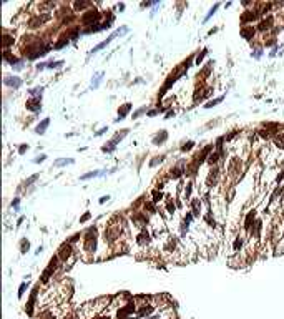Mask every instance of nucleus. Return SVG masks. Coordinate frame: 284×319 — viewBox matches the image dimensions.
Returning a JSON list of instances; mask_svg holds the SVG:
<instances>
[{
  "label": "nucleus",
  "instance_id": "b1692460",
  "mask_svg": "<svg viewBox=\"0 0 284 319\" xmlns=\"http://www.w3.org/2000/svg\"><path fill=\"white\" fill-rule=\"evenodd\" d=\"M100 319H108V317H100Z\"/></svg>",
  "mask_w": 284,
  "mask_h": 319
},
{
  "label": "nucleus",
  "instance_id": "412c9836",
  "mask_svg": "<svg viewBox=\"0 0 284 319\" xmlns=\"http://www.w3.org/2000/svg\"><path fill=\"white\" fill-rule=\"evenodd\" d=\"M168 210H170V211H175V206H173L171 203H168Z\"/></svg>",
  "mask_w": 284,
  "mask_h": 319
},
{
  "label": "nucleus",
  "instance_id": "39448f33",
  "mask_svg": "<svg viewBox=\"0 0 284 319\" xmlns=\"http://www.w3.org/2000/svg\"><path fill=\"white\" fill-rule=\"evenodd\" d=\"M5 83H7V85H13V86H20L22 80L18 78V76H7V78H5Z\"/></svg>",
  "mask_w": 284,
  "mask_h": 319
},
{
  "label": "nucleus",
  "instance_id": "6ab92c4d",
  "mask_svg": "<svg viewBox=\"0 0 284 319\" xmlns=\"http://www.w3.org/2000/svg\"><path fill=\"white\" fill-rule=\"evenodd\" d=\"M191 146H193V143L190 141V143H188V145H185V146H183V150H190Z\"/></svg>",
  "mask_w": 284,
  "mask_h": 319
},
{
  "label": "nucleus",
  "instance_id": "1a4fd4ad",
  "mask_svg": "<svg viewBox=\"0 0 284 319\" xmlns=\"http://www.w3.org/2000/svg\"><path fill=\"white\" fill-rule=\"evenodd\" d=\"M100 175V171H90V173H86V175H83L80 178V180H88V178H91V176H98Z\"/></svg>",
  "mask_w": 284,
  "mask_h": 319
},
{
  "label": "nucleus",
  "instance_id": "f3484780",
  "mask_svg": "<svg viewBox=\"0 0 284 319\" xmlns=\"http://www.w3.org/2000/svg\"><path fill=\"white\" fill-rule=\"evenodd\" d=\"M241 246H243V241H241V239H238V241H236V243H234V249L241 248Z\"/></svg>",
  "mask_w": 284,
  "mask_h": 319
},
{
  "label": "nucleus",
  "instance_id": "6e6552de",
  "mask_svg": "<svg viewBox=\"0 0 284 319\" xmlns=\"http://www.w3.org/2000/svg\"><path fill=\"white\" fill-rule=\"evenodd\" d=\"M269 23H271V18H268V20H264L259 23V30H268L269 28Z\"/></svg>",
  "mask_w": 284,
  "mask_h": 319
},
{
  "label": "nucleus",
  "instance_id": "ddd939ff",
  "mask_svg": "<svg viewBox=\"0 0 284 319\" xmlns=\"http://www.w3.org/2000/svg\"><path fill=\"white\" fill-rule=\"evenodd\" d=\"M70 163H73V160H63V161H57L55 163V166H63V165H70Z\"/></svg>",
  "mask_w": 284,
  "mask_h": 319
},
{
  "label": "nucleus",
  "instance_id": "423d86ee",
  "mask_svg": "<svg viewBox=\"0 0 284 319\" xmlns=\"http://www.w3.org/2000/svg\"><path fill=\"white\" fill-rule=\"evenodd\" d=\"M27 108H28V110H33V112H35V110H38V108H40V100H38V98L30 100V101L27 103Z\"/></svg>",
  "mask_w": 284,
  "mask_h": 319
},
{
  "label": "nucleus",
  "instance_id": "5701e85b",
  "mask_svg": "<svg viewBox=\"0 0 284 319\" xmlns=\"http://www.w3.org/2000/svg\"><path fill=\"white\" fill-rule=\"evenodd\" d=\"M65 319H73V317H71V316H68V317H65Z\"/></svg>",
  "mask_w": 284,
  "mask_h": 319
},
{
  "label": "nucleus",
  "instance_id": "2eb2a0df",
  "mask_svg": "<svg viewBox=\"0 0 284 319\" xmlns=\"http://www.w3.org/2000/svg\"><path fill=\"white\" fill-rule=\"evenodd\" d=\"M25 288H27V283H22V284H20V289H18V298H22V296H23V291H25Z\"/></svg>",
  "mask_w": 284,
  "mask_h": 319
},
{
  "label": "nucleus",
  "instance_id": "9d476101",
  "mask_svg": "<svg viewBox=\"0 0 284 319\" xmlns=\"http://www.w3.org/2000/svg\"><path fill=\"white\" fill-rule=\"evenodd\" d=\"M219 101H223V96H221V98H216V100H211V101H208V103H206V108H211V106L218 105Z\"/></svg>",
  "mask_w": 284,
  "mask_h": 319
},
{
  "label": "nucleus",
  "instance_id": "dca6fc26",
  "mask_svg": "<svg viewBox=\"0 0 284 319\" xmlns=\"http://www.w3.org/2000/svg\"><path fill=\"white\" fill-rule=\"evenodd\" d=\"M43 160H45V155H42V156H37L35 160H33V161H35V163H42Z\"/></svg>",
  "mask_w": 284,
  "mask_h": 319
},
{
  "label": "nucleus",
  "instance_id": "4be33fe9",
  "mask_svg": "<svg viewBox=\"0 0 284 319\" xmlns=\"http://www.w3.org/2000/svg\"><path fill=\"white\" fill-rule=\"evenodd\" d=\"M25 150H27V145H22V148H20V153H25Z\"/></svg>",
  "mask_w": 284,
  "mask_h": 319
},
{
  "label": "nucleus",
  "instance_id": "f03ea898",
  "mask_svg": "<svg viewBox=\"0 0 284 319\" xmlns=\"http://www.w3.org/2000/svg\"><path fill=\"white\" fill-rule=\"evenodd\" d=\"M133 311H135V304H126L125 307H121V309L118 311V317H120V319H125L130 312H133Z\"/></svg>",
  "mask_w": 284,
  "mask_h": 319
},
{
  "label": "nucleus",
  "instance_id": "a211bd4d",
  "mask_svg": "<svg viewBox=\"0 0 284 319\" xmlns=\"http://www.w3.org/2000/svg\"><path fill=\"white\" fill-rule=\"evenodd\" d=\"M37 178H38V175H35V176H32L30 180H27V183H25V185H30V183H33V181L37 180Z\"/></svg>",
  "mask_w": 284,
  "mask_h": 319
},
{
  "label": "nucleus",
  "instance_id": "7ed1b4c3",
  "mask_svg": "<svg viewBox=\"0 0 284 319\" xmlns=\"http://www.w3.org/2000/svg\"><path fill=\"white\" fill-rule=\"evenodd\" d=\"M70 254H71V248H70V244H63V246H62V249H60L58 258H60V259H66Z\"/></svg>",
  "mask_w": 284,
  "mask_h": 319
},
{
  "label": "nucleus",
  "instance_id": "4468645a",
  "mask_svg": "<svg viewBox=\"0 0 284 319\" xmlns=\"http://www.w3.org/2000/svg\"><path fill=\"white\" fill-rule=\"evenodd\" d=\"M218 7H219V3H216V5H214V7H213V8H211V10H209V13H208V15H206V18H204V20H208V18H209L211 15H213V13H214L216 10H218Z\"/></svg>",
  "mask_w": 284,
  "mask_h": 319
},
{
  "label": "nucleus",
  "instance_id": "f257e3e1",
  "mask_svg": "<svg viewBox=\"0 0 284 319\" xmlns=\"http://www.w3.org/2000/svg\"><path fill=\"white\" fill-rule=\"evenodd\" d=\"M98 18H100V13H98L97 10H93V12H86L85 15H83V22H85V23L98 22Z\"/></svg>",
  "mask_w": 284,
  "mask_h": 319
},
{
  "label": "nucleus",
  "instance_id": "0eeeda50",
  "mask_svg": "<svg viewBox=\"0 0 284 319\" xmlns=\"http://www.w3.org/2000/svg\"><path fill=\"white\" fill-rule=\"evenodd\" d=\"M130 108H131V105H130V103H125V105L121 106V110H118V115H120V118L126 117V113L130 112Z\"/></svg>",
  "mask_w": 284,
  "mask_h": 319
},
{
  "label": "nucleus",
  "instance_id": "f8f14e48",
  "mask_svg": "<svg viewBox=\"0 0 284 319\" xmlns=\"http://www.w3.org/2000/svg\"><path fill=\"white\" fill-rule=\"evenodd\" d=\"M60 65H63V62L58 60V62H52V63H48V68H58Z\"/></svg>",
  "mask_w": 284,
  "mask_h": 319
},
{
  "label": "nucleus",
  "instance_id": "9b49d317",
  "mask_svg": "<svg viewBox=\"0 0 284 319\" xmlns=\"http://www.w3.org/2000/svg\"><path fill=\"white\" fill-rule=\"evenodd\" d=\"M138 239H140V243H141V244H145V243H148V241H150V236H148L146 233H143V234H140Z\"/></svg>",
  "mask_w": 284,
  "mask_h": 319
},
{
  "label": "nucleus",
  "instance_id": "aec40b11",
  "mask_svg": "<svg viewBox=\"0 0 284 319\" xmlns=\"http://www.w3.org/2000/svg\"><path fill=\"white\" fill-rule=\"evenodd\" d=\"M88 218H90V215H88V213H86V215H85V216H83V218H81L80 221H81V223H83V221H86V220H88Z\"/></svg>",
  "mask_w": 284,
  "mask_h": 319
},
{
  "label": "nucleus",
  "instance_id": "20e7f679",
  "mask_svg": "<svg viewBox=\"0 0 284 319\" xmlns=\"http://www.w3.org/2000/svg\"><path fill=\"white\" fill-rule=\"evenodd\" d=\"M48 123H50V118H45V120H43V122H42V123H40V125H38V127L35 128V132H37L38 135H42V133L47 130V127H48Z\"/></svg>",
  "mask_w": 284,
  "mask_h": 319
}]
</instances>
